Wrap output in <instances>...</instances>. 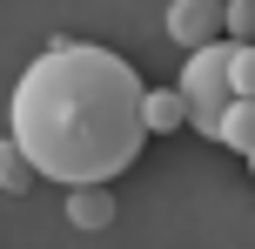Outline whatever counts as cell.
<instances>
[{
	"label": "cell",
	"instance_id": "obj_1",
	"mask_svg": "<svg viewBox=\"0 0 255 249\" xmlns=\"http://www.w3.org/2000/svg\"><path fill=\"white\" fill-rule=\"evenodd\" d=\"M141 74L115 47L94 40H54L20 67L7 94V135L34 162L40 182L61 189H108L134 169L148 121H141Z\"/></svg>",
	"mask_w": 255,
	"mask_h": 249
},
{
	"label": "cell",
	"instance_id": "obj_2",
	"mask_svg": "<svg viewBox=\"0 0 255 249\" xmlns=\"http://www.w3.org/2000/svg\"><path fill=\"white\" fill-rule=\"evenodd\" d=\"M175 88H181V101H188L195 135H208V142H215V135H222V115L235 108V88H229V40H215V47L188 54Z\"/></svg>",
	"mask_w": 255,
	"mask_h": 249
},
{
	"label": "cell",
	"instance_id": "obj_3",
	"mask_svg": "<svg viewBox=\"0 0 255 249\" xmlns=\"http://www.w3.org/2000/svg\"><path fill=\"white\" fill-rule=\"evenodd\" d=\"M168 40L188 47V54L229 40V27H222V0H168Z\"/></svg>",
	"mask_w": 255,
	"mask_h": 249
},
{
	"label": "cell",
	"instance_id": "obj_4",
	"mask_svg": "<svg viewBox=\"0 0 255 249\" xmlns=\"http://www.w3.org/2000/svg\"><path fill=\"white\" fill-rule=\"evenodd\" d=\"M67 223L74 229H108L115 223V189H67Z\"/></svg>",
	"mask_w": 255,
	"mask_h": 249
},
{
	"label": "cell",
	"instance_id": "obj_5",
	"mask_svg": "<svg viewBox=\"0 0 255 249\" xmlns=\"http://www.w3.org/2000/svg\"><path fill=\"white\" fill-rule=\"evenodd\" d=\"M141 121H148V135H175L181 121H188L181 88H148V94H141Z\"/></svg>",
	"mask_w": 255,
	"mask_h": 249
},
{
	"label": "cell",
	"instance_id": "obj_6",
	"mask_svg": "<svg viewBox=\"0 0 255 249\" xmlns=\"http://www.w3.org/2000/svg\"><path fill=\"white\" fill-rule=\"evenodd\" d=\"M222 148H235V155H249L255 162V101H235L229 115H222V135H215Z\"/></svg>",
	"mask_w": 255,
	"mask_h": 249
},
{
	"label": "cell",
	"instance_id": "obj_7",
	"mask_svg": "<svg viewBox=\"0 0 255 249\" xmlns=\"http://www.w3.org/2000/svg\"><path fill=\"white\" fill-rule=\"evenodd\" d=\"M34 182H40V175H34V162L20 155V142H13V135H0V189H7V196H27Z\"/></svg>",
	"mask_w": 255,
	"mask_h": 249
},
{
	"label": "cell",
	"instance_id": "obj_8",
	"mask_svg": "<svg viewBox=\"0 0 255 249\" xmlns=\"http://www.w3.org/2000/svg\"><path fill=\"white\" fill-rule=\"evenodd\" d=\"M222 27L229 47H255V0H222Z\"/></svg>",
	"mask_w": 255,
	"mask_h": 249
},
{
	"label": "cell",
	"instance_id": "obj_9",
	"mask_svg": "<svg viewBox=\"0 0 255 249\" xmlns=\"http://www.w3.org/2000/svg\"><path fill=\"white\" fill-rule=\"evenodd\" d=\"M229 88L235 101H255V47H229Z\"/></svg>",
	"mask_w": 255,
	"mask_h": 249
},
{
	"label": "cell",
	"instance_id": "obj_10",
	"mask_svg": "<svg viewBox=\"0 0 255 249\" xmlns=\"http://www.w3.org/2000/svg\"><path fill=\"white\" fill-rule=\"evenodd\" d=\"M249 169H255V162H249Z\"/></svg>",
	"mask_w": 255,
	"mask_h": 249
}]
</instances>
